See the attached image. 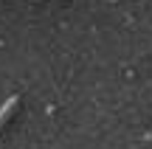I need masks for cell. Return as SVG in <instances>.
Returning <instances> with one entry per match:
<instances>
[{
    "label": "cell",
    "instance_id": "1",
    "mask_svg": "<svg viewBox=\"0 0 152 149\" xmlns=\"http://www.w3.org/2000/svg\"><path fill=\"white\" fill-rule=\"evenodd\" d=\"M17 104H20V96H9V99L0 104V127H3V124L11 118V113L17 110Z\"/></svg>",
    "mask_w": 152,
    "mask_h": 149
}]
</instances>
